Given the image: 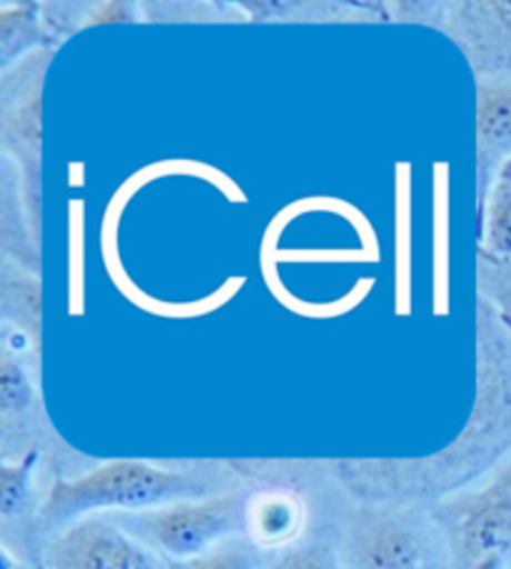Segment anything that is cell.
I'll return each mask as SVG.
<instances>
[{"mask_svg": "<svg viewBox=\"0 0 511 569\" xmlns=\"http://www.w3.org/2000/svg\"><path fill=\"white\" fill-rule=\"evenodd\" d=\"M511 452V325L477 298L474 408L452 442L424 457H337L327 475L360 502L434 505L482 480Z\"/></svg>", "mask_w": 511, "mask_h": 569, "instance_id": "1", "label": "cell"}, {"mask_svg": "<svg viewBox=\"0 0 511 569\" xmlns=\"http://www.w3.org/2000/svg\"><path fill=\"white\" fill-rule=\"evenodd\" d=\"M252 485L234 460L156 462L120 457L53 477L40 510L43 545L63 527L93 515H126L180 500H198Z\"/></svg>", "mask_w": 511, "mask_h": 569, "instance_id": "2", "label": "cell"}, {"mask_svg": "<svg viewBox=\"0 0 511 569\" xmlns=\"http://www.w3.org/2000/svg\"><path fill=\"white\" fill-rule=\"evenodd\" d=\"M332 522L342 569H452L432 505L352 500L322 460H284Z\"/></svg>", "mask_w": 511, "mask_h": 569, "instance_id": "3", "label": "cell"}, {"mask_svg": "<svg viewBox=\"0 0 511 569\" xmlns=\"http://www.w3.org/2000/svg\"><path fill=\"white\" fill-rule=\"evenodd\" d=\"M452 569H511V452L467 490L432 505Z\"/></svg>", "mask_w": 511, "mask_h": 569, "instance_id": "4", "label": "cell"}, {"mask_svg": "<svg viewBox=\"0 0 511 569\" xmlns=\"http://www.w3.org/2000/svg\"><path fill=\"white\" fill-rule=\"evenodd\" d=\"M58 48L0 68V150L18 170L28 216L40 232L43 212V88Z\"/></svg>", "mask_w": 511, "mask_h": 569, "instance_id": "5", "label": "cell"}, {"mask_svg": "<svg viewBox=\"0 0 511 569\" xmlns=\"http://www.w3.org/2000/svg\"><path fill=\"white\" fill-rule=\"evenodd\" d=\"M250 490L252 485L110 517L166 562H182L212 550L230 537L244 535V500Z\"/></svg>", "mask_w": 511, "mask_h": 569, "instance_id": "6", "label": "cell"}, {"mask_svg": "<svg viewBox=\"0 0 511 569\" xmlns=\"http://www.w3.org/2000/svg\"><path fill=\"white\" fill-rule=\"evenodd\" d=\"M43 452L53 475L68 477L96 462L56 432L40 392V372L13 352H0V460Z\"/></svg>", "mask_w": 511, "mask_h": 569, "instance_id": "7", "label": "cell"}, {"mask_svg": "<svg viewBox=\"0 0 511 569\" xmlns=\"http://www.w3.org/2000/svg\"><path fill=\"white\" fill-rule=\"evenodd\" d=\"M53 477L43 452L0 460V547L36 569H40L46 547L40 537V510Z\"/></svg>", "mask_w": 511, "mask_h": 569, "instance_id": "8", "label": "cell"}, {"mask_svg": "<svg viewBox=\"0 0 511 569\" xmlns=\"http://www.w3.org/2000/svg\"><path fill=\"white\" fill-rule=\"evenodd\" d=\"M40 569H168V562L110 515H93L50 537Z\"/></svg>", "mask_w": 511, "mask_h": 569, "instance_id": "9", "label": "cell"}, {"mask_svg": "<svg viewBox=\"0 0 511 569\" xmlns=\"http://www.w3.org/2000/svg\"><path fill=\"white\" fill-rule=\"evenodd\" d=\"M439 33L459 48L474 80L511 86V0H444Z\"/></svg>", "mask_w": 511, "mask_h": 569, "instance_id": "10", "label": "cell"}, {"mask_svg": "<svg viewBox=\"0 0 511 569\" xmlns=\"http://www.w3.org/2000/svg\"><path fill=\"white\" fill-rule=\"evenodd\" d=\"M511 160V86L477 80V206Z\"/></svg>", "mask_w": 511, "mask_h": 569, "instance_id": "11", "label": "cell"}, {"mask_svg": "<svg viewBox=\"0 0 511 569\" xmlns=\"http://www.w3.org/2000/svg\"><path fill=\"white\" fill-rule=\"evenodd\" d=\"M0 252L6 260L33 270L40 276V232L28 216L18 170L10 160L0 158Z\"/></svg>", "mask_w": 511, "mask_h": 569, "instance_id": "12", "label": "cell"}, {"mask_svg": "<svg viewBox=\"0 0 511 569\" xmlns=\"http://www.w3.org/2000/svg\"><path fill=\"white\" fill-rule=\"evenodd\" d=\"M0 322L43 350V280L6 258H0Z\"/></svg>", "mask_w": 511, "mask_h": 569, "instance_id": "13", "label": "cell"}, {"mask_svg": "<svg viewBox=\"0 0 511 569\" xmlns=\"http://www.w3.org/2000/svg\"><path fill=\"white\" fill-rule=\"evenodd\" d=\"M60 43L46 26L40 3H10L0 6V68L13 66L16 60L36 53L40 48H58Z\"/></svg>", "mask_w": 511, "mask_h": 569, "instance_id": "14", "label": "cell"}, {"mask_svg": "<svg viewBox=\"0 0 511 569\" xmlns=\"http://www.w3.org/2000/svg\"><path fill=\"white\" fill-rule=\"evenodd\" d=\"M294 480H298V477H294ZM310 502H312V515H314L310 532H307L298 545L288 547V550H282L278 555H268V560H264L260 569H342L332 522L327 520V515L320 510V505L312 500V495H310Z\"/></svg>", "mask_w": 511, "mask_h": 569, "instance_id": "15", "label": "cell"}, {"mask_svg": "<svg viewBox=\"0 0 511 569\" xmlns=\"http://www.w3.org/2000/svg\"><path fill=\"white\" fill-rule=\"evenodd\" d=\"M477 256L511 266V180L497 178L477 206Z\"/></svg>", "mask_w": 511, "mask_h": 569, "instance_id": "16", "label": "cell"}, {"mask_svg": "<svg viewBox=\"0 0 511 569\" xmlns=\"http://www.w3.org/2000/svg\"><path fill=\"white\" fill-rule=\"evenodd\" d=\"M264 560H268V555L258 550L248 537L240 535L192 557V560L168 562V569H260Z\"/></svg>", "mask_w": 511, "mask_h": 569, "instance_id": "17", "label": "cell"}, {"mask_svg": "<svg viewBox=\"0 0 511 569\" xmlns=\"http://www.w3.org/2000/svg\"><path fill=\"white\" fill-rule=\"evenodd\" d=\"M3 569H36V567H30L26 562H18L16 557H10V555L3 552Z\"/></svg>", "mask_w": 511, "mask_h": 569, "instance_id": "18", "label": "cell"}, {"mask_svg": "<svg viewBox=\"0 0 511 569\" xmlns=\"http://www.w3.org/2000/svg\"><path fill=\"white\" fill-rule=\"evenodd\" d=\"M499 178H507V180H511V160L507 162V166L499 170Z\"/></svg>", "mask_w": 511, "mask_h": 569, "instance_id": "19", "label": "cell"}]
</instances>
